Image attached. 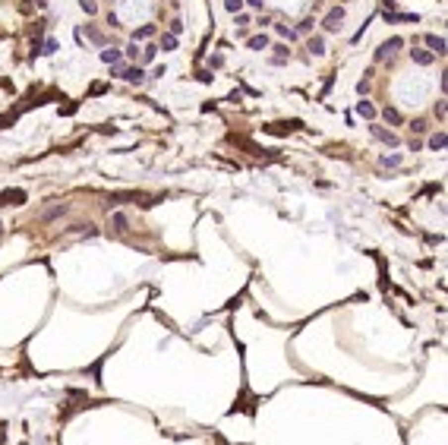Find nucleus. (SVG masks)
Listing matches in <instances>:
<instances>
[{"label": "nucleus", "instance_id": "nucleus-1", "mask_svg": "<svg viewBox=\"0 0 448 445\" xmlns=\"http://www.w3.org/2000/svg\"><path fill=\"white\" fill-rule=\"evenodd\" d=\"M341 22H344V10H341V6H335V10H329V16H325L322 29H325V32H338Z\"/></svg>", "mask_w": 448, "mask_h": 445}, {"label": "nucleus", "instance_id": "nucleus-2", "mask_svg": "<svg viewBox=\"0 0 448 445\" xmlns=\"http://www.w3.org/2000/svg\"><path fill=\"white\" fill-rule=\"evenodd\" d=\"M398 48H404V38H398V35H394V38H389V41H385L382 48L376 51V60H385V57H392V54H394V51H398Z\"/></svg>", "mask_w": 448, "mask_h": 445}, {"label": "nucleus", "instance_id": "nucleus-3", "mask_svg": "<svg viewBox=\"0 0 448 445\" xmlns=\"http://www.w3.org/2000/svg\"><path fill=\"white\" fill-rule=\"evenodd\" d=\"M25 202V190H3L0 193V205H22Z\"/></svg>", "mask_w": 448, "mask_h": 445}, {"label": "nucleus", "instance_id": "nucleus-4", "mask_svg": "<svg viewBox=\"0 0 448 445\" xmlns=\"http://www.w3.org/2000/svg\"><path fill=\"white\" fill-rule=\"evenodd\" d=\"M120 76H123L126 82H133V85H142V82H145V73L139 70V66H130V70H120Z\"/></svg>", "mask_w": 448, "mask_h": 445}, {"label": "nucleus", "instance_id": "nucleus-5", "mask_svg": "<svg viewBox=\"0 0 448 445\" xmlns=\"http://www.w3.org/2000/svg\"><path fill=\"white\" fill-rule=\"evenodd\" d=\"M369 130H373L376 139H382V142H389V145H398V136H394L392 130H382V126H369Z\"/></svg>", "mask_w": 448, "mask_h": 445}, {"label": "nucleus", "instance_id": "nucleus-6", "mask_svg": "<svg viewBox=\"0 0 448 445\" xmlns=\"http://www.w3.org/2000/svg\"><path fill=\"white\" fill-rule=\"evenodd\" d=\"M426 48H429V54H445V38L426 35Z\"/></svg>", "mask_w": 448, "mask_h": 445}, {"label": "nucleus", "instance_id": "nucleus-7", "mask_svg": "<svg viewBox=\"0 0 448 445\" xmlns=\"http://www.w3.org/2000/svg\"><path fill=\"white\" fill-rule=\"evenodd\" d=\"M445 142H448L445 130H439V133H433V136H429V149H433V152H442V149H445Z\"/></svg>", "mask_w": 448, "mask_h": 445}, {"label": "nucleus", "instance_id": "nucleus-8", "mask_svg": "<svg viewBox=\"0 0 448 445\" xmlns=\"http://www.w3.org/2000/svg\"><path fill=\"white\" fill-rule=\"evenodd\" d=\"M120 57H123V54H120L117 48H105V51H101V60L111 63V66H117V63H120Z\"/></svg>", "mask_w": 448, "mask_h": 445}, {"label": "nucleus", "instance_id": "nucleus-9", "mask_svg": "<svg viewBox=\"0 0 448 445\" xmlns=\"http://www.w3.org/2000/svg\"><path fill=\"white\" fill-rule=\"evenodd\" d=\"M410 57H413V63H420V66H429V63H433V57H436V54H429V51H410Z\"/></svg>", "mask_w": 448, "mask_h": 445}, {"label": "nucleus", "instance_id": "nucleus-10", "mask_svg": "<svg viewBox=\"0 0 448 445\" xmlns=\"http://www.w3.org/2000/svg\"><path fill=\"white\" fill-rule=\"evenodd\" d=\"M385 19H389V22H417V16H413V13H389V10H385Z\"/></svg>", "mask_w": 448, "mask_h": 445}, {"label": "nucleus", "instance_id": "nucleus-11", "mask_svg": "<svg viewBox=\"0 0 448 445\" xmlns=\"http://www.w3.org/2000/svg\"><path fill=\"white\" fill-rule=\"evenodd\" d=\"M309 51H313L316 57H322L325 54V38L322 35H313V38H309Z\"/></svg>", "mask_w": 448, "mask_h": 445}, {"label": "nucleus", "instance_id": "nucleus-12", "mask_svg": "<svg viewBox=\"0 0 448 445\" xmlns=\"http://www.w3.org/2000/svg\"><path fill=\"white\" fill-rule=\"evenodd\" d=\"M246 48L249 51H265V48H269V38H265V35H253L246 41Z\"/></svg>", "mask_w": 448, "mask_h": 445}, {"label": "nucleus", "instance_id": "nucleus-13", "mask_svg": "<svg viewBox=\"0 0 448 445\" xmlns=\"http://www.w3.org/2000/svg\"><path fill=\"white\" fill-rule=\"evenodd\" d=\"M357 114L366 117V120H373V117H376V108L369 105V101H360V105H357Z\"/></svg>", "mask_w": 448, "mask_h": 445}, {"label": "nucleus", "instance_id": "nucleus-14", "mask_svg": "<svg viewBox=\"0 0 448 445\" xmlns=\"http://www.w3.org/2000/svg\"><path fill=\"white\" fill-rule=\"evenodd\" d=\"M155 35V25H142V29L133 32V41H142V38H152Z\"/></svg>", "mask_w": 448, "mask_h": 445}, {"label": "nucleus", "instance_id": "nucleus-15", "mask_svg": "<svg viewBox=\"0 0 448 445\" xmlns=\"http://www.w3.org/2000/svg\"><path fill=\"white\" fill-rule=\"evenodd\" d=\"M382 117H385V120H389V123H394V126L401 123V114H398V111H394V108H385V111H382Z\"/></svg>", "mask_w": 448, "mask_h": 445}, {"label": "nucleus", "instance_id": "nucleus-16", "mask_svg": "<svg viewBox=\"0 0 448 445\" xmlns=\"http://www.w3.org/2000/svg\"><path fill=\"white\" fill-rule=\"evenodd\" d=\"M161 48H165V51H174V48H177V35H170V32H168V35H161Z\"/></svg>", "mask_w": 448, "mask_h": 445}, {"label": "nucleus", "instance_id": "nucleus-17", "mask_svg": "<svg viewBox=\"0 0 448 445\" xmlns=\"http://www.w3.org/2000/svg\"><path fill=\"white\" fill-rule=\"evenodd\" d=\"M284 60H287V48H284V45H278V48H275L272 63H284Z\"/></svg>", "mask_w": 448, "mask_h": 445}, {"label": "nucleus", "instance_id": "nucleus-18", "mask_svg": "<svg viewBox=\"0 0 448 445\" xmlns=\"http://www.w3.org/2000/svg\"><path fill=\"white\" fill-rule=\"evenodd\" d=\"M224 10H227V13H240V10H243V0H224Z\"/></svg>", "mask_w": 448, "mask_h": 445}, {"label": "nucleus", "instance_id": "nucleus-19", "mask_svg": "<svg viewBox=\"0 0 448 445\" xmlns=\"http://www.w3.org/2000/svg\"><path fill=\"white\" fill-rule=\"evenodd\" d=\"M79 6H82V10L89 13V16H95V13H98V3H95V0H79Z\"/></svg>", "mask_w": 448, "mask_h": 445}, {"label": "nucleus", "instance_id": "nucleus-20", "mask_svg": "<svg viewBox=\"0 0 448 445\" xmlns=\"http://www.w3.org/2000/svg\"><path fill=\"white\" fill-rule=\"evenodd\" d=\"M85 32H89V38L95 41V45H105V35H101L98 29H92V25H89V29H85Z\"/></svg>", "mask_w": 448, "mask_h": 445}, {"label": "nucleus", "instance_id": "nucleus-21", "mask_svg": "<svg viewBox=\"0 0 448 445\" xmlns=\"http://www.w3.org/2000/svg\"><path fill=\"white\" fill-rule=\"evenodd\" d=\"M275 29H278V35H284V38H287V41H290V38H297V32H290V29H287V25H275Z\"/></svg>", "mask_w": 448, "mask_h": 445}, {"label": "nucleus", "instance_id": "nucleus-22", "mask_svg": "<svg viewBox=\"0 0 448 445\" xmlns=\"http://www.w3.org/2000/svg\"><path fill=\"white\" fill-rule=\"evenodd\" d=\"M155 51H158V48H155V45H149V48H145V51H142V60H145V63H149V60H155Z\"/></svg>", "mask_w": 448, "mask_h": 445}, {"label": "nucleus", "instance_id": "nucleus-23", "mask_svg": "<svg viewBox=\"0 0 448 445\" xmlns=\"http://www.w3.org/2000/svg\"><path fill=\"white\" fill-rule=\"evenodd\" d=\"M313 25H316L313 19H303V22L297 25V32H303V35H306V32H313Z\"/></svg>", "mask_w": 448, "mask_h": 445}, {"label": "nucleus", "instance_id": "nucleus-24", "mask_svg": "<svg viewBox=\"0 0 448 445\" xmlns=\"http://www.w3.org/2000/svg\"><path fill=\"white\" fill-rule=\"evenodd\" d=\"M114 227L117 230H126V218L123 215H114Z\"/></svg>", "mask_w": 448, "mask_h": 445}, {"label": "nucleus", "instance_id": "nucleus-25", "mask_svg": "<svg viewBox=\"0 0 448 445\" xmlns=\"http://www.w3.org/2000/svg\"><path fill=\"white\" fill-rule=\"evenodd\" d=\"M180 32H183V22L174 19V22H170V35H180Z\"/></svg>", "mask_w": 448, "mask_h": 445}, {"label": "nucleus", "instance_id": "nucleus-26", "mask_svg": "<svg viewBox=\"0 0 448 445\" xmlns=\"http://www.w3.org/2000/svg\"><path fill=\"white\" fill-rule=\"evenodd\" d=\"M382 165H392V167H394V165H401V155H392V158H382Z\"/></svg>", "mask_w": 448, "mask_h": 445}, {"label": "nucleus", "instance_id": "nucleus-27", "mask_svg": "<svg viewBox=\"0 0 448 445\" xmlns=\"http://www.w3.org/2000/svg\"><path fill=\"white\" fill-rule=\"evenodd\" d=\"M413 133H426V123L423 120H413Z\"/></svg>", "mask_w": 448, "mask_h": 445}, {"label": "nucleus", "instance_id": "nucleus-28", "mask_svg": "<svg viewBox=\"0 0 448 445\" xmlns=\"http://www.w3.org/2000/svg\"><path fill=\"white\" fill-rule=\"evenodd\" d=\"M13 123V117H0V130H3V126H10Z\"/></svg>", "mask_w": 448, "mask_h": 445}, {"label": "nucleus", "instance_id": "nucleus-29", "mask_svg": "<svg viewBox=\"0 0 448 445\" xmlns=\"http://www.w3.org/2000/svg\"><path fill=\"white\" fill-rule=\"evenodd\" d=\"M243 3H249V6H262V0H243Z\"/></svg>", "mask_w": 448, "mask_h": 445}, {"label": "nucleus", "instance_id": "nucleus-30", "mask_svg": "<svg viewBox=\"0 0 448 445\" xmlns=\"http://www.w3.org/2000/svg\"><path fill=\"white\" fill-rule=\"evenodd\" d=\"M382 3H385V6H389V10H392V6H394V0H382Z\"/></svg>", "mask_w": 448, "mask_h": 445}]
</instances>
